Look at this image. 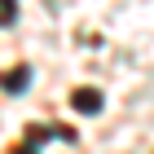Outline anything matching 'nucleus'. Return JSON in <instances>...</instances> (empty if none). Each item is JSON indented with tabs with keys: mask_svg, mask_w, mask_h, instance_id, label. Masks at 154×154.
I'll list each match as a JSON object with an SVG mask.
<instances>
[{
	"mask_svg": "<svg viewBox=\"0 0 154 154\" xmlns=\"http://www.w3.org/2000/svg\"><path fill=\"white\" fill-rule=\"evenodd\" d=\"M71 106L79 110V115H97V110L106 106V101H101V93H97V88H79V93L71 97Z\"/></svg>",
	"mask_w": 154,
	"mask_h": 154,
	"instance_id": "1",
	"label": "nucleus"
},
{
	"mask_svg": "<svg viewBox=\"0 0 154 154\" xmlns=\"http://www.w3.org/2000/svg\"><path fill=\"white\" fill-rule=\"evenodd\" d=\"M26 79H31V71H26V66H22V71H13V75H5V88H9V93H22V84Z\"/></svg>",
	"mask_w": 154,
	"mask_h": 154,
	"instance_id": "2",
	"label": "nucleus"
}]
</instances>
